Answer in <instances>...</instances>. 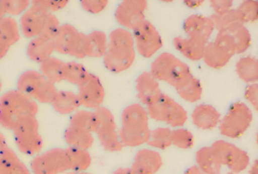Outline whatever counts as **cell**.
<instances>
[{
	"mask_svg": "<svg viewBox=\"0 0 258 174\" xmlns=\"http://www.w3.org/2000/svg\"><path fill=\"white\" fill-rule=\"evenodd\" d=\"M7 16L6 0H0V20Z\"/></svg>",
	"mask_w": 258,
	"mask_h": 174,
	"instance_id": "52",
	"label": "cell"
},
{
	"mask_svg": "<svg viewBox=\"0 0 258 174\" xmlns=\"http://www.w3.org/2000/svg\"><path fill=\"white\" fill-rule=\"evenodd\" d=\"M11 174H31V171L25 166L23 162H21Z\"/></svg>",
	"mask_w": 258,
	"mask_h": 174,
	"instance_id": "48",
	"label": "cell"
},
{
	"mask_svg": "<svg viewBox=\"0 0 258 174\" xmlns=\"http://www.w3.org/2000/svg\"><path fill=\"white\" fill-rule=\"evenodd\" d=\"M69 174H91L89 173V172H85V171H84V172H71Z\"/></svg>",
	"mask_w": 258,
	"mask_h": 174,
	"instance_id": "56",
	"label": "cell"
},
{
	"mask_svg": "<svg viewBox=\"0 0 258 174\" xmlns=\"http://www.w3.org/2000/svg\"><path fill=\"white\" fill-rule=\"evenodd\" d=\"M150 73L158 81L166 82L174 88L191 74L186 64L168 52L161 53L152 62Z\"/></svg>",
	"mask_w": 258,
	"mask_h": 174,
	"instance_id": "5",
	"label": "cell"
},
{
	"mask_svg": "<svg viewBox=\"0 0 258 174\" xmlns=\"http://www.w3.org/2000/svg\"><path fill=\"white\" fill-rule=\"evenodd\" d=\"M150 132L149 116L141 104H131L123 109L118 133L123 146L137 147L147 143Z\"/></svg>",
	"mask_w": 258,
	"mask_h": 174,
	"instance_id": "2",
	"label": "cell"
},
{
	"mask_svg": "<svg viewBox=\"0 0 258 174\" xmlns=\"http://www.w3.org/2000/svg\"><path fill=\"white\" fill-rule=\"evenodd\" d=\"M21 162L17 154L8 145L0 149V174H11Z\"/></svg>",
	"mask_w": 258,
	"mask_h": 174,
	"instance_id": "37",
	"label": "cell"
},
{
	"mask_svg": "<svg viewBox=\"0 0 258 174\" xmlns=\"http://www.w3.org/2000/svg\"><path fill=\"white\" fill-rule=\"evenodd\" d=\"M54 52L52 41L45 39L41 36L31 39L27 46L26 53L30 60L40 64Z\"/></svg>",
	"mask_w": 258,
	"mask_h": 174,
	"instance_id": "22",
	"label": "cell"
},
{
	"mask_svg": "<svg viewBox=\"0 0 258 174\" xmlns=\"http://www.w3.org/2000/svg\"><path fill=\"white\" fill-rule=\"evenodd\" d=\"M69 125L95 133L96 128V118L94 110L78 109L71 115Z\"/></svg>",
	"mask_w": 258,
	"mask_h": 174,
	"instance_id": "35",
	"label": "cell"
},
{
	"mask_svg": "<svg viewBox=\"0 0 258 174\" xmlns=\"http://www.w3.org/2000/svg\"><path fill=\"white\" fill-rule=\"evenodd\" d=\"M48 14L46 11L31 5L21 16L19 27L22 34L28 39L40 36Z\"/></svg>",
	"mask_w": 258,
	"mask_h": 174,
	"instance_id": "16",
	"label": "cell"
},
{
	"mask_svg": "<svg viewBox=\"0 0 258 174\" xmlns=\"http://www.w3.org/2000/svg\"><path fill=\"white\" fill-rule=\"evenodd\" d=\"M173 43L176 49L186 59L194 62L202 60L203 59L206 44L182 36L175 37L173 39Z\"/></svg>",
	"mask_w": 258,
	"mask_h": 174,
	"instance_id": "23",
	"label": "cell"
},
{
	"mask_svg": "<svg viewBox=\"0 0 258 174\" xmlns=\"http://www.w3.org/2000/svg\"><path fill=\"white\" fill-rule=\"evenodd\" d=\"M184 174H207L204 172L197 165H194V166H191L188 168L186 171H185Z\"/></svg>",
	"mask_w": 258,
	"mask_h": 174,
	"instance_id": "51",
	"label": "cell"
},
{
	"mask_svg": "<svg viewBox=\"0 0 258 174\" xmlns=\"http://www.w3.org/2000/svg\"><path fill=\"white\" fill-rule=\"evenodd\" d=\"M6 145H7V139H6L5 136L0 132V149Z\"/></svg>",
	"mask_w": 258,
	"mask_h": 174,
	"instance_id": "55",
	"label": "cell"
},
{
	"mask_svg": "<svg viewBox=\"0 0 258 174\" xmlns=\"http://www.w3.org/2000/svg\"><path fill=\"white\" fill-rule=\"evenodd\" d=\"M137 96L145 105L155 101L161 93L158 80L150 72H143L137 79Z\"/></svg>",
	"mask_w": 258,
	"mask_h": 174,
	"instance_id": "18",
	"label": "cell"
},
{
	"mask_svg": "<svg viewBox=\"0 0 258 174\" xmlns=\"http://www.w3.org/2000/svg\"><path fill=\"white\" fill-rule=\"evenodd\" d=\"M78 98L81 107L89 109L98 108L105 99V89L99 77L90 74L87 80L78 86Z\"/></svg>",
	"mask_w": 258,
	"mask_h": 174,
	"instance_id": "14",
	"label": "cell"
},
{
	"mask_svg": "<svg viewBox=\"0 0 258 174\" xmlns=\"http://www.w3.org/2000/svg\"><path fill=\"white\" fill-rule=\"evenodd\" d=\"M226 32L229 33L232 38L235 46V54H241L248 49L251 43V36L245 26H239L233 30Z\"/></svg>",
	"mask_w": 258,
	"mask_h": 174,
	"instance_id": "36",
	"label": "cell"
},
{
	"mask_svg": "<svg viewBox=\"0 0 258 174\" xmlns=\"http://www.w3.org/2000/svg\"><path fill=\"white\" fill-rule=\"evenodd\" d=\"M33 174H61L69 170L66 148H53L33 157L30 164Z\"/></svg>",
	"mask_w": 258,
	"mask_h": 174,
	"instance_id": "10",
	"label": "cell"
},
{
	"mask_svg": "<svg viewBox=\"0 0 258 174\" xmlns=\"http://www.w3.org/2000/svg\"><path fill=\"white\" fill-rule=\"evenodd\" d=\"M235 71L240 80L251 84L258 80V61L252 56L241 57L235 64Z\"/></svg>",
	"mask_w": 258,
	"mask_h": 174,
	"instance_id": "29",
	"label": "cell"
},
{
	"mask_svg": "<svg viewBox=\"0 0 258 174\" xmlns=\"http://www.w3.org/2000/svg\"><path fill=\"white\" fill-rule=\"evenodd\" d=\"M69 3L67 0H34L31 2V5L37 6L49 14H54V12L64 9Z\"/></svg>",
	"mask_w": 258,
	"mask_h": 174,
	"instance_id": "42",
	"label": "cell"
},
{
	"mask_svg": "<svg viewBox=\"0 0 258 174\" xmlns=\"http://www.w3.org/2000/svg\"><path fill=\"white\" fill-rule=\"evenodd\" d=\"M61 24L58 18L54 14H48L40 36L45 39L52 40L59 30Z\"/></svg>",
	"mask_w": 258,
	"mask_h": 174,
	"instance_id": "41",
	"label": "cell"
},
{
	"mask_svg": "<svg viewBox=\"0 0 258 174\" xmlns=\"http://www.w3.org/2000/svg\"><path fill=\"white\" fill-rule=\"evenodd\" d=\"M90 73L82 64L76 62H66L64 68V81L75 86H81L90 76Z\"/></svg>",
	"mask_w": 258,
	"mask_h": 174,
	"instance_id": "34",
	"label": "cell"
},
{
	"mask_svg": "<svg viewBox=\"0 0 258 174\" xmlns=\"http://www.w3.org/2000/svg\"><path fill=\"white\" fill-rule=\"evenodd\" d=\"M136 59L135 45L131 31L117 28L110 33L104 65L110 72L118 74L129 69Z\"/></svg>",
	"mask_w": 258,
	"mask_h": 174,
	"instance_id": "1",
	"label": "cell"
},
{
	"mask_svg": "<svg viewBox=\"0 0 258 174\" xmlns=\"http://www.w3.org/2000/svg\"><path fill=\"white\" fill-rule=\"evenodd\" d=\"M57 92H58V89L55 85L46 80L40 92L34 98V101L41 103V104H51L52 100L55 98Z\"/></svg>",
	"mask_w": 258,
	"mask_h": 174,
	"instance_id": "43",
	"label": "cell"
},
{
	"mask_svg": "<svg viewBox=\"0 0 258 174\" xmlns=\"http://www.w3.org/2000/svg\"><path fill=\"white\" fill-rule=\"evenodd\" d=\"M171 130L167 127H158L151 130L147 144L158 149L164 150L171 145Z\"/></svg>",
	"mask_w": 258,
	"mask_h": 174,
	"instance_id": "38",
	"label": "cell"
},
{
	"mask_svg": "<svg viewBox=\"0 0 258 174\" xmlns=\"http://www.w3.org/2000/svg\"><path fill=\"white\" fill-rule=\"evenodd\" d=\"M171 145L181 148L188 149L194 145V136L189 130L186 129L179 128L171 130Z\"/></svg>",
	"mask_w": 258,
	"mask_h": 174,
	"instance_id": "40",
	"label": "cell"
},
{
	"mask_svg": "<svg viewBox=\"0 0 258 174\" xmlns=\"http://www.w3.org/2000/svg\"><path fill=\"white\" fill-rule=\"evenodd\" d=\"M175 89L182 99L191 103L199 101L203 92L202 83L192 74L183 79Z\"/></svg>",
	"mask_w": 258,
	"mask_h": 174,
	"instance_id": "26",
	"label": "cell"
},
{
	"mask_svg": "<svg viewBox=\"0 0 258 174\" xmlns=\"http://www.w3.org/2000/svg\"><path fill=\"white\" fill-rule=\"evenodd\" d=\"M244 98L251 104L255 110L258 109V85L257 83L248 84L244 90Z\"/></svg>",
	"mask_w": 258,
	"mask_h": 174,
	"instance_id": "46",
	"label": "cell"
},
{
	"mask_svg": "<svg viewBox=\"0 0 258 174\" xmlns=\"http://www.w3.org/2000/svg\"><path fill=\"white\" fill-rule=\"evenodd\" d=\"M19 23L13 17H4L0 20V41L9 47L19 42L21 37Z\"/></svg>",
	"mask_w": 258,
	"mask_h": 174,
	"instance_id": "31",
	"label": "cell"
},
{
	"mask_svg": "<svg viewBox=\"0 0 258 174\" xmlns=\"http://www.w3.org/2000/svg\"><path fill=\"white\" fill-rule=\"evenodd\" d=\"M235 54V46L230 35L226 31H219L215 39L205 45L202 60L209 68L220 69L226 66Z\"/></svg>",
	"mask_w": 258,
	"mask_h": 174,
	"instance_id": "9",
	"label": "cell"
},
{
	"mask_svg": "<svg viewBox=\"0 0 258 174\" xmlns=\"http://www.w3.org/2000/svg\"><path fill=\"white\" fill-rule=\"evenodd\" d=\"M52 41L55 52L76 59L86 57V34L72 24H61L58 33Z\"/></svg>",
	"mask_w": 258,
	"mask_h": 174,
	"instance_id": "7",
	"label": "cell"
},
{
	"mask_svg": "<svg viewBox=\"0 0 258 174\" xmlns=\"http://www.w3.org/2000/svg\"><path fill=\"white\" fill-rule=\"evenodd\" d=\"M210 17L214 23V28L218 32L229 31L239 26L244 25L236 9H230L220 15L213 14Z\"/></svg>",
	"mask_w": 258,
	"mask_h": 174,
	"instance_id": "32",
	"label": "cell"
},
{
	"mask_svg": "<svg viewBox=\"0 0 258 174\" xmlns=\"http://www.w3.org/2000/svg\"><path fill=\"white\" fill-rule=\"evenodd\" d=\"M112 174H131L130 168H119L116 169Z\"/></svg>",
	"mask_w": 258,
	"mask_h": 174,
	"instance_id": "54",
	"label": "cell"
},
{
	"mask_svg": "<svg viewBox=\"0 0 258 174\" xmlns=\"http://www.w3.org/2000/svg\"><path fill=\"white\" fill-rule=\"evenodd\" d=\"M66 63L58 57L51 56L40 64L39 71L47 81L55 85L64 81Z\"/></svg>",
	"mask_w": 258,
	"mask_h": 174,
	"instance_id": "27",
	"label": "cell"
},
{
	"mask_svg": "<svg viewBox=\"0 0 258 174\" xmlns=\"http://www.w3.org/2000/svg\"><path fill=\"white\" fill-rule=\"evenodd\" d=\"M197 166L207 174H220L221 164L213 153L211 147H203L196 152Z\"/></svg>",
	"mask_w": 258,
	"mask_h": 174,
	"instance_id": "33",
	"label": "cell"
},
{
	"mask_svg": "<svg viewBox=\"0 0 258 174\" xmlns=\"http://www.w3.org/2000/svg\"><path fill=\"white\" fill-rule=\"evenodd\" d=\"M183 29L190 39L203 44L209 42L210 37L215 30L211 17L191 15L184 21Z\"/></svg>",
	"mask_w": 258,
	"mask_h": 174,
	"instance_id": "15",
	"label": "cell"
},
{
	"mask_svg": "<svg viewBox=\"0 0 258 174\" xmlns=\"http://www.w3.org/2000/svg\"><path fill=\"white\" fill-rule=\"evenodd\" d=\"M236 10L239 14L243 24L255 23L258 19V2L246 0L239 5Z\"/></svg>",
	"mask_w": 258,
	"mask_h": 174,
	"instance_id": "39",
	"label": "cell"
},
{
	"mask_svg": "<svg viewBox=\"0 0 258 174\" xmlns=\"http://www.w3.org/2000/svg\"><path fill=\"white\" fill-rule=\"evenodd\" d=\"M184 4L190 9H196L202 6L205 2L203 0H186L183 2Z\"/></svg>",
	"mask_w": 258,
	"mask_h": 174,
	"instance_id": "49",
	"label": "cell"
},
{
	"mask_svg": "<svg viewBox=\"0 0 258 174\" xmlns=\"http://www.w3.org/2000/svg\"><path fill=\"white\" fill-rule=\"evenodd\" d=\"M69 170L72 172H84L87 170L92 163V157L88 150L68 147L66 148Z\"/></svg>",
	"mask_w": 258,
	"mask_h": 174,
	"instance_id": "30",
	"label": "cell"
},
{
	"mask_svg": "<svg viewBox=\"0 0 258 174\" xmlns=\"http://www.w3.org/2000/svg\"><path fill=\"white\" fill-rule=\"evenodd\" d=\"M94 112L96 118L95 133L97 136L101 146L105 151L110 152L121 151L123 146L116 130L117 126L112 112L102 106L95 109Z\"/></svg>",
	"mask_w": 258,
	"mask_h": 174,
	"instance_id": "8",
	"label": "cell"
},
{
	"mask_svg": "<svg viewBox=\"0 0 258 174\" xmlns=\"http://www.w3.org/2000/svg\"><path fill=\"white\" fill-rule=\"evenodd\" d=\"M249 174H258L257 160H255L254 161H253V164L251 165L250 170H249Z\"/></svg>",
	"mask_w": 258,
	"mask_h": 174,
	"instance_id": "53",
	"label": "cell"
},
{
	"mask_svg": "<svg viewBox=\"0 0 258 174\" xmlns=\"http://www.w3.org/2000/svg\"><path fill=\"white\" fill-rule=\"evenodd\" d=\"M38 104L31 97L17 89L10 90L0 96V126L13 130L16 123L28 116H37Z\"/></svg>",
	"mask_w": 258,
	"mask_h": 174,
	"instance_id": "3",
	"label": "cell"
},
{
	"mask_svg": "<svg viewBox=\"0 0 258 174\" xmlns=\"http://www.w3.org/2000/svg\"><path fill=\"white\" fill-rule=\"evenodd\" d=\"M173 102V98L162 92L155 101L146 106L148 116L158 122L167 124Z\"/></svg>",
	"mask_w": 258,
	"mask_h": 174,
	"instance_id": "25",
	"label": "cell"
},
{
	"mask_svg": "<svg viewBox=\"0 0 258 174\" xmlns=\"http://www.w3.org/2000/svg\"><path fill=\"white\" fill-rule=\"evenodd\" d=\"M64 139L69 147L85 150L90 149L94 142L93 133L71 125L64 131Z\"/></svg>",
	"mask_w": 258,
	"mask_h": 174,
	"instance_id": "24",
	"label": "cell"
},
{
	"mask_svg": "<svg viewBox=\"0 0 258 174\" xmlns=\"http://www.w3.org/2000/svg\"><path fill=\"white\" fill-rule=\"evenodd\" d=\"M233 2L231 0H211L210 6L214 10L215 15L224 13L232 9Z\"/></svg>",
	"mask_w": 258,
	"mask_h": 174,
	"instance_id": "47",
	"label": "cell"
},
{
	"mask_svg": "<svg viewBox=\"0 0 258 174\" xmlns=\"http://www.w3.org/2000/svg\"><path fill=\"white\" fill-rule=\"evenodd\" d=\"M10 47L0 41V60L4 59L10 51Z\"/></svg>",
	"mask_w": 258,
	"mask_h": 174,
	"instance_id": "50",
	"label": "cell"
},
{
	"mask_svg": "<svg viewBox=\"0 0 258 174\" xmlns=\"http://www.w3.org/2000/svg\"><path fill=\"white\" fill-rule=\"evenodd\" d=\"M108 45V38L104 32L94 30L86 34V57H101L105 54Z\"/></svg>",
	"mask_w": 258,
	"mask_h": 174,
	"instance_id": "28",
	"label": "cell"
},
{
	"mask_svg": "<svg viewBox=\"0 0 258 174\" xmlns=\"http://www.w3.org/2000/svg\"><path fill=\"white\" fill-rule=\"evenodd\" d=\"M133 31L135 48L143 57H152L162 47V37L150 21L145 20Z\"/></svg>",
	"mask_w": 258,
	"mask_h": 174,
	"instance_id": "12",
	"label": "cell"
},
{
	"mask_svg": "<svg viewBox=\"0 0 258 174\" xmlns=\"http://www.w3.org/2000/svg\"><path fill=\"white\" fill-rule=\"evenodd\" d=\"M2 88H3L2 80H1V78H0V92H1V90H2Z\"/></svg>",
	"mask_w": 258,
	"mask_h": 174,
	"instance_id": "57",
	"label": "cell"
},
{
	"mask_svg": "<svg viewBox=\"0 0 258 174\" xmlns=\"http://www.w3.org/2000/svg\"><path fill=\"white\" fill-rule=\"evenodd\" d=\"M31 6L28 0H6L7 13L9 16L22 15Z\"/></svg>",
	"mask_w": 258,
	"mask_h": 174,
	"instance_id": "44",
	"label": "cell"
},
{
	"mask_svg": "<svg viewBox=\"0 0 258 174\" xmlns=\"http://www.w3.org/2000/svg\"><path fill=\"white\" fill-rule=\"evenodd\" d=\"M253 121L251 110L243 102H235L229 107L220 120L219 130L225 137L237 139L241 137L250 127Z\"/></svg>",
	"mask_w": 258,
	"mask_h": 174,
	"instance_id": "6",
	"label": "cell"
},
{
	"mask_svg": "<svg viewBox=\"0 0 258 174\" xmlns=\"http://www.w3.org/2000/svg\"><path fill=\"white\" fill-rule=\"evenodd\" d=\"M211 148L221 166H227L233 173L242 172L250 163L247 153L230 142L216 141Z\"/></svg>",
	"mask_w": 258,
	"mask_h": 174,
	"instance_id": "11",
	"label": "cell"
},
{
	"mask_svg": "<svg viewBox=\"0 0 258 174\" xmlns=\"http://www.w3.org/2000/svg\"><path fill=\"white\" fill-rule=\"evenodd\" d=\"M12 131L16 146L22 154L35 156L40 153L43 139L39 131V122L36 116L25 117L19 120Z\"/></svg>",
	"mask_w": 258,
	"mask_h": 174,
	"instance_id": "4",
	"label": "cell"
},
{
	"mask_svg": "<svg viewBox=\"0 0 258 174\" xmlns=\"http://www.w3.org/2000/svg\"><path fill=\"white\" fill-rule=\"evenodd\" d=\"M84 11L90 14H99L108 6L107 0H82L80 2Z\"/></svg>",
	"mask_w": 258,
	"mask_h": 174,
	"instance_id": "45",
	"label": "cell"
},
{
	"mask_svg": "<svg viewBox=\"0 0 258 174\" xmlns=\"http://www.w3.org/2000/svg\"><path fill=\"white\" fill-rule=\"evenodd\" d=\"M220 113L210 104H199L191 113V121L197 128L203 130H212L219 125Z\"/></svg>",
	"mask_w": 258,
	"mask_h": 174,
	"instance_id": "19",
	"label": "cell"
},
{
	"mask_svg": "<svg viewBox=\"0 0 258 174\" xmlns=\"http://www.w3.org/2000/svg\"><path fill=\"white\" fill-rule=\"evenodd\" d=\"M51 104L55 112L62 115L72 114L81 107L78 94L70 90H58Z\"/></svg>",
	"mask_w": 258,
	"mask_h": 174,
	"instance_id": "21",
	"label": "cell"
},
{
	"mask_svg": "<svg viewBox=\"0 0 258 174\" xmlns=\"http://www.w3.org/2000/svg\"><path fill=\"white\" fill-rule=\"evenodd\" d=\"M162 164V157L159 153L145 148L136 154L130 170L131 174H155Z\"/></svg>",
	"mask_w": 258,
	"mask_h": 174,
	"instance_id": "17",
	"label": "cell"
},
{
	"mask_svg": "<svg viewBox=\"0 0 258 174\" xmlns=\"http://www.w3.org/2000/svg\"><path fill=\"white\" fill-rule=\"evenodd\" d=\"M46 80L40 71L29 70L19 76L17 81V90L34 100Z\"/></svg>",
	"mask_w": 258,
	"mask_h": 174,
	"instance_id": "20",
	"label": "cell"
},
{
	"mask_svg": "<svg viewBox=\"0 0 258 174\" xmlns=\"http://www.w3.org/2000/svg\"><path fill=\"white\" fill-rule=\"evenodd\" d=\"M148 3L146 0H125L115 11V18L123 27L134 30L146 20Z\"/></svg>",
	"mask_w": 258,
	"mask_h": 174,
	"instance_id": "13",
	"label": "cell"
}]
</instances>
